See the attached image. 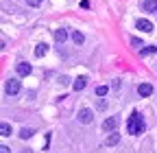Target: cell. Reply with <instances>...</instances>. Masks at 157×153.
I'll return each instance as SVG.
<instances>
[{
    "label": "cell",
    "instance_id": "obj_1",
    "mask_svg": "<svg viewBox=\"0 0 157 153\" xmlns=\"http://www.w3.org/2000/svg\"><path fill=\"white\" fill-rule=\"evenodd\" d=\"M127 129H129L131 136H140V133H144V118L137 112H133L129 116V120H127Z\"/></svg>",
    "mask_w": 157,
    "mask_h": 153
},
{
    "label": "cell",
    "instance_id": "obj_2",
    "mask_svg": "<svg viewBox=\"0 0 157 153\" xmlns=\"http://www.w3.org/2000/svg\"><path fill=\"white\" fill-rule=\"evenodd\" d=\"M78 123H81V125H90L92 120H94V112L92 109H87V107H83L81 112H78Z\"/></svg>",
    "mask_w": 157,
    "mask_h": 153
},
{
    "label": "cell",
    "instance_id": "obj_3",
    "mask_svg": "<svg viewBox=\"0 0 157 153\" xmlns=\"http://www.w3.org/2000/svg\"><path fill=\"white\" fill-rule=\"evenodd\" d=\"M5 92L9 94V96H15V94L20 92V81H17V79H7V83H5Z\"/></svg>",
    "mask_w": 157,
    "mask_h": 153
},
{
    "label": "cell",
    "instance_id": "obj_4",
    "mask_svg": "<svg viewBox=\"0 0 157 153\" xmlns=\"http://www.w3.org/2000/svg\"><path fill=\"white\" fill-rule=\"evenodd\" d=\"M135 29H140L142 33H153V22L146 20V18H140V20H135Z\"/></svg>",
    "mask_w": 157,
    "mask_h": 153
},
{
    "label": "cell",
    "instance_id": "obj_5",
    "mask_svg": "<svg viewBox=\"0 0 157 153\" xmlns=\"http://www.w3.org/2000/svg\"><path fill=\"white\" fill-rule=\"evenodd\" d=\"M118 116H109L103 120V131H118Z\"/></svg>",
    "mask_w": 157,
    "mask_h": 153
},
{
    "label": "cell",
    "instance_id": "obj_6",
    "mask_svg": "<svg viewBox=\"0 0 157 153\" xmlns=\"http://www.w3.org/2000/svg\"><path fill=\"white\" fill-rule=\"evenodd\" d=\"M31 70H33V68H31V64H26V61H20V64L15 66V72H17L20 76H29Z\"/></svg>",
    "mask_w": 157,
    "mask_h": 153
},
{
    "label": "cell",
    "instance_id": "obj_7",
    "mask_svg": "<svg viewBox=\"0 0 157 153\" xmlns=\"http://www.w3.org/2000/svg\"><path fill=\"white\" fill-rule=\"evenodd\" d=\"M137 94H140V96H151V94H153V85L151 83H140V85H137Z\"/></svg>",
    "mask_w": 157,
    "mask_h": 153
},
{
    "label": "cell",
    "instance_id": "obj_8",
    "mask_svg": "<svg viewBox=\"0 0 157 153\" xmlns=\"http://www.w3.org/2000/svg\"><path fill=\"white\" fill-rule=\"evenodd\" d=\"M142 9H144L146 13H155V11H157V0H144V2H142Z\"/></svg>",
    "mask_w": 157,
    "mask_h": 153
},
{
    "label": "cell",
    "instance_id": "obj_9",
    "mask_svg": "<svg viewBox=\"0 0 157 153\" xmlns=\"http://www.w3.org/2000/svg\"><path fill=\"white\" fill-rule=\"evenodd\" d=\"M55 40H57L59 44H63V42L68 40V31H66V29H55Z\"/></svg>",
    "mask_w": 157,
    "mask_h": 153
},
{
    "label": "cell",
    "instance_id": "obj_10",
    "mask_svg": "<svg viewBox=\"0 0 157 153\" xmlns=\"http://www.w3.org/2000/svg\"><path fill=\"white\" fill-rule=\"evenodd\" d=\"M118 142H120V133H118V131L109 133L107 140H105V144H107V147H113V144H118Z\"/></svg>",
    "mask_w": 157,
    "mask_h": 153
},
{
    "label": "cell",
    "instance_id": "obj_11",
    "mask_svg": "<svg viewBox=\"0 0 157 153\" xmlns=\"http://www.w3.org/2000/svg\"><path fill=\"white\" fill-rule=\"evenodd\" d=\"M85 85H87V79H85V76H78V79H74V85H72V88H74L76 92H81Z\"/></svg>",
    "mask_w": 157,
    "mask_h": 153
},
{
    "label": "cell",
    "instance_id": "obj_12",
    "mask_svg": "<svg viewBox=\"0 0 157 153\" xmlns=\"http://www.w3.org/2000/svg\"><path fill=\"white\" fill-rule=\"evenodd\" d=\"M72 42H74V44H78V46H81V44L85 42V35H83L81 31H74V33H72Z\"/></svg>",
    "mask_w": 157,
    "mask_h": 153
},
{
    "label": "cell",
    "instance_id": "obj_13",
    "mask_svg": "<svg viewBox=\"0 0 157 153\" xmlns=\"http://www.w3.org/2000/svg\"><path fill=\"white\" fill-rule=\"evenodd\" d=\"M11 133H13V129H11V125L9 123H2V125H0V136H11Z\"/></svg>",
    "mask_w": 157,
    "mask_h": 153
},
{
    "label": "cell",
    "instance_id": "obj_14",
    "mask_svg": "<svg viewBox=\"0 0 157 153\" xmlns=\"http://www.w3.org/2000/svg\"><path fill=\"white\" fill-rule=\"evenodd\" d=\"M48 53V44H37V48H35V57H44Z\"/></svg>",
    "mask_w": 157,
    "mask_h": 153
},
{
    "label": "cell",
    "instance_id": "obj_15",
    "mask_svg": "<svg viewBox=\"0 0 157 153\" xmlns=\"http://www.w3.org/2000/svg\"><path fill=\"white\" fill-rule=\"evenodd\" d=\"M33 133H35V129H31V127H24L22 131H20V138H22V140H29V138L33 136Z\"/></svg>",
    "mask_w": 157,
    "mask_h": 153
},
{
    "label": "cell",
    "instance_id": "obj_16",
    "mask_svg": "<svg viewBox=\"0 0 157 153\" xmlns=\"http://www.w3.org/2000/svg\"><path fill=\"white\" fill-rule=\"evenodd\" d=\"M155 53H157V46H146V48H142V50H140V55H142V57H146V55H155Z\"/></svg>",
    "mask_w": 157,
    "mask_h": 153
},
{
    "label": "cell",
    "instance_id": "obj_17",
    "mask_svg": "<svg viewBox=\"0 0 157 153\" xmlns=\"http://www.w3.org/2000/svg\"><path fill=\"white\" fill-rule=\"evenodd\" d=\"M107 92H109V88H107V85H98V88H96V96H105Z\"/></svg>",
    "mask_w": 157,
    "mask_h": 153
},
{
    "label": "cell",
    "instance_id": "obj_18",
    "mask_svg": "<svg viewBox=\"0 0 157 153\" xmlns=\"http://www.w3.org/2000/svg\"><path fill=\"white\" fill-rule=\"evenodd\" d=\"M131 46L140 48V46H142V40H140V37H131Z\"/></svg>",
    "mask_w": 157,
    "mask_h": 153
},
{
    "label": "cell",
    "instance_id": "obj_19",
    "mask_svg": "<svg viewBox=\"0 0 157 153\" xmlns=\"http://www.w3.org/2000/svg\"><path fill=\"white\" fill-rule=\"evenodd\" d=\"M26 2H29V7H39V5H42V0H26Z\"/></svg>",
    "mask_w": 157,
    "mask_h": 153
},
{
    "label": "cell",
    "instance_id": "obj_20",
    "mask_svg": "<svg viewBox=\"0 0 157 153\" xmlns=\"http://www.w3.org/2000/svg\"><path fill=\"white\" fill-rule=\"evenodd\" d=\"M120 88V81H111V90H118Z\"/></svg>",
    "mask_w": 157,
    "mask_h": 153
},
{
    "label": "cell",
    "instance_id": "obj_21",
    "mask_svg": "<svg viewBox=\"0 0 157 153\" xmlns=\"http://www.w3.org/2000/svg\"><path fill=\"white\" fill-rule=\"evenodd\" d=\"M9 151H11V149H9V147H5V144L0 147V153H9Z\"/></svg>",
    "mask_w": 157,
    "mask_h": 153
}]
</instances>
